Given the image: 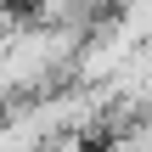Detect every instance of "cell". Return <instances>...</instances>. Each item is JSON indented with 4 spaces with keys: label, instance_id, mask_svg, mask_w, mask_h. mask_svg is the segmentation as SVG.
Listing matches in <instances>:
<instances>
[{
    "label": "cell",
    "instance_id": "2",
    "mask_svg": "<svg viewBox=\"0 0 152 152\" xmlns=\"http://www.w3.org/2000/svg\"><path fill=\"white\" fill-rule=\"evenodd\" d=\"M17 6H23V0H17Z\"/></svg>",
    "mask_w": 152,
    "mask_h": 152
},
{
    "label": "cell",
    "instance_id": "1",
    "mask_svg": "<svg viewBox=\"0 0 152 152\" xmlns=\"http://www.w3.org/2000/svg\"><path fill=\"white\" fill-rule=\"evenodd\" d=\"M102 11H113V6L107 0H28V17L62 23V28H96Z\"/></svg>",
    "mask_w": 152,
    "mask_h": 152
}]
</instances>
